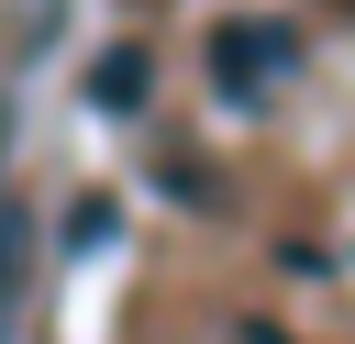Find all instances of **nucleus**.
Listing matches in <instances>:
<instances>
[{"label":"nucleus","mask_w":355,"mask_h":344,"mask_svg":"<svg viewBox=\"0 0 355 344\" xmlns=\"http://www.w3.org/2000/svg\"><path fill=\"white\" fill-rule=\"evenodd\" d=\"M211 78H222L233 100H255V78H288V33H277V22H233L222 55H211Z\"/></svg>","instance_id":"f257e3e1"}]
</instances>
